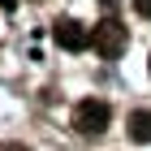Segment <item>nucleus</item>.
Here are the masks:
<instances>
[{
  "label": "nucleus",
  "instance_id": "obj_1",
  "mask_svg": "<svg viewBox=\"0 0 151 151\" xmlns=\"http://www.w3.org/2000/svg\"><path fill=\"white\" fill-rule=\"evenodd\" d=\"M91 47L99 52L104 60H116L121 52L129 47V35H125V26L116 22V17H104V22L91 30Z\"/></svg>",
  "mask_w": 151,
  "mask_h": 151
},
{
  "label": "nucleus",
  "instance_id": "obj_2",
  "mask_svg": "<svg viewBox=\"0 0 151 151\" xmlns=\"http://www.w3.org/2000/svg\"><path fill=\"white\" fill-rule=\"evenodd\" d=\"M108 116H112V112H108V104L91 95V99H82V104L73 108V129L86 134V138H95V134H104V129H108Z\"/></svg>",
  "mask_w": 151,
  "mask_h": 151
},
{
  "label": "nucleus",
  "instance_id": "obj_3",
  "mask_svg": "<svg viewBox=\"0 0 151 151\" xmlns=\"http://www.w3.org/2000/svg\"><path fill=\"white\" fill-rule=\"evenodd\" d=\"M52 35H56V43L65 47V52H82V47H91V30L82 22H73V17H60L56 26H52Z\"/></svg>",
  "mask_w": 151,
  "mask_h": 151
},
{
  "label": "nucleus",
  "instance_id": "obj_4",
  "mask_svg": "<svg viewBox=\"0 0 151 151\" xmlns=\"http://www.w3.org/2000/svg\"><path fill=\"white\" fill-rule=\"evenodd\" d=\"M125 129H129L134 142H151V112H147V108H134L129 121H125Z\"/></svg>",
  "mask_w": 151,
  "mask_h": 151
},
{
  "label": "nucleus",
  "instance_id": "obj_5",
  "mask_svg": "<svg viewBox=\"0 0 151 151\" xmlns=\"http://www.w3.org/2000/svg\"><path fill=\"white\" fill-rule=\"evenodd\" d=\"M134 9H138L142 17H151V0H134Z\"/></svg>",
  "mask_w": 151,
  "mask_h": 151
},
{
  "label": "nucleus",
  "instance_id": "obj_6",
  "mask_svg": "<svg viewBox=\"0 0 151 151\" xmlns=\"http://www.w3.org/2000/svg\"><path fill=\"white\" fill-rule=\"evenodd\" d=\"M0 151H30L26 142H0Z\"/></svg>",
  "mask_w": 151,
  "mask_h": 151
},
{
  "label": "nucleus",
  "instance_id": "obj_7",
  "mask_svg": "<svg viewBox=\"0 0 151 151\" xmlns=\"http://www.w3.org/2000/svg\"><path fill=\"white\" fill-rule=\"evenodd\" d=\"M0 4H4V9H13V4H17V0H0Z\"/></svg>",
  "mask_w": 151,
  "mask_h": 151
}]
</instances>
